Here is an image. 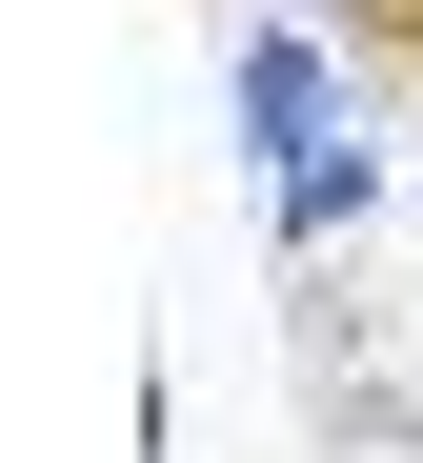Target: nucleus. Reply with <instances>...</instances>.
Listing matches in <instances>:
<instances>
[{
    "mask_svg": "<svg viewBox=\"0 0 423 463\" xmlns=\"http://www.w3.org/2000/svg\"><path fill=\"white\" fill-rule=\"evenodd\" d=\"M343 41L383 61V81H423V0H343Z\"/></svg>",
    "mask_w": 423,
    "mask_h": 463,
    "instance_id": "obj_1",
    "label": "nucleus"
},
{
    "mask_svg": "<svg viewBox=\"0 0 423 463\" xmlns=\"http://www.w3.org/2000/svg\"><path fill=\"white\" fill-rule=\"evenodd\" d=\"M263 21H343V0H263Z\"/></svg>",
    "mask_w": 423,
    "mask_h": 463,
    "instance_id": "obj_2",
    "label": "nucleus"
}]
</instances>
